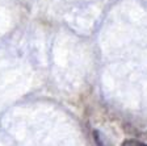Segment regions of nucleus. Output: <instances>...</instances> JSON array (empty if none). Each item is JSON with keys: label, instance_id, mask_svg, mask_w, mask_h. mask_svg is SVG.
<instances>
[{"label": "nucleus", "instance_id": "f257e3e1", "mask_svg": "<svg viewBox=\"0 0 147 146\" xmlns=\"http://www.w3.org/2000/svg\"><path fill=\"white\" fill-rule=\"evenodd\" d=\"M121 146H147V143L142 142V141H138V140H133V138H130V140H125V141H123Z\"/></svg>", "mask_w": 147, "mask_h": 146}]
</instances>
